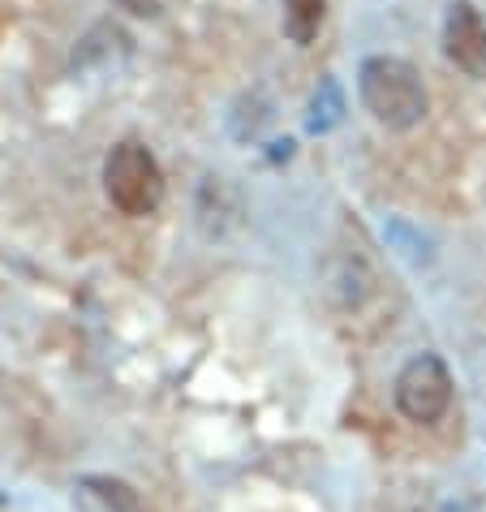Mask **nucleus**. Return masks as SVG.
<instances>
[{"instance_id":"f257e3e1","label":"nucleus","mask_w":486,"mask_h":512,"mask_svg":"<svg viewBox=\"0 0 486 512\" xmlns=\"http://www.w3.org/2000/svg\"><path fill=\"white\" fill-rule=\"evenodd\" d=\"M357 95H362V108L383 130H413L431 108L422 74L405 56H388V52L366 56L357 65Z\"/></svg>"},{"instance_id":"f03ea898","label":"nucleus","mask_w":486,"mask_h":512,"mask_svg":"<svg viewBox=\"0 0 486 512\" xmlns=\"http://www.w3.org/2000/svg\"><path fill=\"white\" fill-rule=\"evenodd\" d=\"M104 194L121 216H155L164 203V168L138 138L117 142L104 155Z\"/></svg>"},{"instance_id":"7ed1b4c3","label":"nucleus","mask_w":486,"mask_h":512,"mask_svg":"<svg viewBox=\"0 0 486 512\" xmlns=\"http://www.w3.org/2000/svg\"><path fill=\"white\" fill-rule=\"evenodd\" d=\"M392 401L400 409V418L431 426L448 414L452 405V371L443 366L439 353H413V358L396 371L392 383Z\"/></svg>"},{"instance_id":"20e7f679","label":"nucleus","mask_w":486,"mask_h":512,"mask_svg":"<svg viewBox=\"0 0 486 512\" xmlns=\"http://www.w3.org/2000/svg\"><path fill=\"white\" fill-rule=\"evenodd\" d=\"M443 52L469 78H486V18L469 0H452L443 18Z\"/></svg>"},{"instance_id":"39448f33","label":"nucleus","mask_w":486,"mask_h":512,"mask_svg":"<svg viewBox=\"0 0 486 512\" xmlns=\"http://www.w3.org/2000/svg\"><path fill=\"white\" fill-rule=\"evenodd\" d=\"M74 500L87 512H142V495L112 474H82L74 482Z\"/></svg>"},{"instance_id":"423d86ee","label":"nucleus","mask_w":486,"mask_h":512,"mask_svg":"<svg viewBox=\"0 0 486 512\" xmlns=\"http://www.w3.org/2000/svg\"><path fill=\"white\" fill-rule=\"evenodd\" d=\"M323 13H327V0H284V35L293 39L297 48L314 44L323 26Z\"/></svg>"},{"instance_id":"0eeeda50","label":"nucleus","mask_w":486,"mask_h":512,"mask_svg":"<svg viewBox=\"0 0 486 512\" xmlns=\"http://www.w3.org/2000/svg\"><path fill=\"white\" fill-rule=\"evenodd\" d=\"M340 112H345V99H340V87L332 78L319 87V95H314V117H310V130L314 134H323V130H332V125L340 121Z\"/></svg>"},{"instance_id":"6e6552de","label":"nucleus","mask_w":486,"mask_h":512,"mask_svg":"<svg viewBox=\"0 0 486 512\" xmlns=\"http://www.w3.org/2000/svg\"><path fill=\"white\" fill-rule=\"evenodd\" d=\"M117 9L134 13V18H155L164 9V0H117Z\"/></svg>"},{"instance_id":"1a4fd4ad","label":"nucleus","mask_w":486,"mask_h":512,"mask_svg":"<svg viewBox=\"0 0 486 512\" xmlns=\"http://www.w3.org/2000/svg\"><path fill=\"white\" fill-rule=\"evenodd\" d=\"M439 512H478V508H474V504H465V500H448Z\"/></svg>"}]
</instances>
